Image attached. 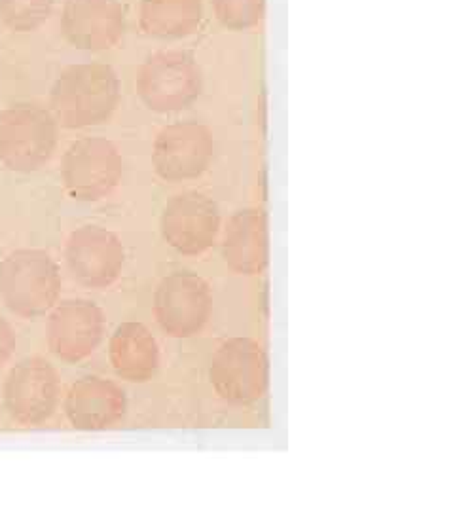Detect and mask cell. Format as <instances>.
Listing matches in <instances>:
<instances>
[{
    "mask_svg": "<svg viewBox=\"0 0 455 512\" xmlns=\"http://www.w3.org/2000/svg\"><path fill=\"white\" fill-rule=\"evenodd\" d=\"M205 18L203 0H141L137 19L146 37L181 40L200 31Z\"/></svg>",
    "mask_w": 455,
    "mask_h": 512,
    "instance_id": "e0dca14e",
    "label": "cell"
},
{
    "mask_svg": "<svg viewBox=\"0 0 455 512\" xmlns=\"http://www.w3.org/2000/svg\"><path fill=\"white\" fill-rule=\"evenodd\" d=\"M55 0H0V23L12 33L38 31L54 12Z\"/></svg>",
    "mask_w": 455,
    "mask_h": 512,
    "instance_id": "ac0fdd59",
    "label": "cell"
},
{
    "mask_svg": "<svg viewBox=\"0 0 455 512\" xmlns=\"http://www.w3.org/2000/svg\"><path fill=\"white\" fill-rule=\"evenodd\" d=\"M215 156V139L207 126L181 120L165 126L154 141L152 164L169 183H186L201 177Z\"/></svg>",
    "mask_w": 455,
    "mask_h": 512,
    "instance_id": "52a82bcc",
    "label": "cell"
},
{
    "mask_svg": "<svg viewBox=\"0 0 455 512\" xmlns=\"http://www.w3.org/2000/svg\"><path fill=\"white\" fill-rule=\"evenodd\" d=\"M203 92V73L194 55L162 50L148 55L137 73V95L146 109L173 114L192 107Z\"/></svg>",
    "mask_w": 455,
    "mask_h": 512,
    "instance_id": "277c9868",
    "label": "cell"
},
{
    "mask_svg": "<svg viewBox=\"0 0 455 512\" xmlns=\"http://www.w3.org/2000/svg\"><path fill=\"white\" fill-rule=\"evenodd\" d=\"M57 148V120L37 103H16L0 112V164L16 173L42 169Z\"/></svg>",
    "mask_w": 455,
    "mask_h": 512,
    "instance_id": "3957f363",
    "label": "cell"
},
{
    "mask_svg": "<svg viewBox=\"0 0 455 512\" xmlns=\"http://www.w3.org/2000/svg\"><path fill=\"white\" fill-rule=\"evenodd\" d=\"M128 410L126 393L120 385L84 376L76 380L65 397V414L78 431H105L124 420Z\"/></svg>",
    "mask_w": 455,
    "mask_h": 512,
    "instance_id": "5bb4252c",
    "label": "cell"
},
{
    "mask_svg": "<svg viewBox=\"0 0 455 512\" xmlns=\"http://www.w3.org/2000/svg\"><path fill=\"white\" fill-rule=\"evenodd\" d=\"M126 29V10L120 0H67L63 6L61 33L76 50H112Z\"/></svg>",
    "mask_w": 455,
    "mask_h": 512,
    "instance_id": "7c38bea8",
    "label": "cell"
},
{
    "mask_svg": "<svg viewBox=\"0 0 455 512\" xmlns=\"http://www.w3.org/2000/svg\"><path fill=\"white\" fill-rule=\"evenodd\" d=\"M209 378L226 403H256L268 389V355L249 338H232L213 355Z\"/></svg>",
    "mask_w": 455,
    "mask_h": 512,
    "instance_id": "8992f818",
    "label": "cell"
},
{
    "mask_svg": "<svg viewBox=\"0 0 455 512\" xmlns=\"http://www.w3.org/2000/svg\"><path fill=\"white\" fill-rule=\"evenodd\" d=\"M160 228L167 245L177 253L201 255L219 236V207L201 192H182L165 203Z\"/></svg>",
    "mask_w": 455,
    "mask_h": 512,
    "instance_id": "8fae6325",
    "label": "cell"
},
{
    "mask_svg": "<svg viewBox=\"0 0 455 512\" xmlns=\"http://www.w3.org/2000/svg\"><path fill=\"white\" fill-rule=\"evenodd\" d=\"M120 103V78L107 63H76L55 78L50 109L57 124L86 129L109 122Z\"/></svg>",
    "mask_w": 455,
    "mask_h": 512,
    "instance_id": "6da1fadb",
    "label": "cell"
},
{
    "mask_svg": "<svg viewBox=\"0 0 455 512\" xmlns=\"http://www.w3.org/2000/svg\"><path fill=\"white\" fill-rule=\"evenodd\" d=\"M16 349V332L12 325L0 315V368L6 365Z\"/></svg>",
    "mask_w": 455,
    "mask_h": 512,
    "instance_id": "ffe728a7",
    "label": "cell"
},
{
    "mask_svg": "<svg viewBox=\"0 0 455 512\" xmlns=\"http://www.w3.org/2000/svg\"><path fill=\"white\" fill-rule=\"evenodd\" d=\"M2 403L21 425H40L52 418L59 403V376L46 359L31 357L10 370L2 385Z\"/></svg>",
    "mask_w": 455,
    "mask_h": 512,
    "instance_id": "9c48e42d",
    "label": "cell"
},
{
    "mask_svg": "<svg viewBox=\"0 0 455 512\" xmlns=\"http://www.w3.org/2000/svg\"><path fill=\"white\" fill-rule=\"evenodd\" d=\"M213 310L209 285L200 275L175 272L167 275L154 294V315L171 338H192L200 334Z\"/></svg>",
    "mask_w": 455,
    "mask_h": 512,
    "instance_id": "ba28073f",
    "label": "cell"
},
{
    "mask_svg": "<svg viewBox=\"0 0 455 512\" xmlns=\"http://www.w3.org/2000/svg\"><path fill=\"white\" fill-rule=\"evenodd\" d=\"M224 262L241 275L262 274L270 262L268 217L262 209H241L224 230Z\"/></svg>",
    "mask_w": 455,
    "mask_h": 512,
    "instance_id": "9a60e30c",
    "label": "cell"
},
{
    "mask_svg": "<svg viewBox=\"0 0 455 512\" xmlns=\"http://www.w3.org/2000/svg\"><path fill=\"white\" fill-rule=\"evenodd\" d=\"M110 365L131 384H145L160 365V349L152 332L141 323H124L109 342Z\"/></svg>",
    "mask_w": 455,
    "mask_h": 512,
    "instance_id": "2e32d148",
    "label": "cell"
},
{
    "mask_svg": "<svg viewBox=\"0 0 455 512\" xmlns=\"http://www.w3.org/2000/svg\"><path fill=\"white\" fill-rule=\"evenodd\" d=\"M61 294V275L54 258L37 249H19L0 264V300L21 319L52 310Z\"/></svg>",
    "mask_w": 455,
    "mask_h": 512,
    "instance_id": "7a4b0ae2",
    "label": "cell"
},
{
    "mask_svg": "<svg viewBox=\"0 0 455 512\" xmlns=\"http://www.w3.org/2000/svg\"><path fill=\"white\" fill-rule=\"evenodd\" d=\"M65 262L82 287L107 289L122 274L126 251L114 232L88 224L76 228L67 239Z\"/></svg>",
    "mask_w": 455,
    "mask_h": 512,
    "instance_id": "30bf717a",
    "label": "cell"
},
{
    "mask_svg": "<svg viewBox=\"0 0 455 512\" xmlns=\"http://www.w3.org/2000/svg\"><path fill=\"white\" fill-rule=\"evenodd\" d=\"M213 14L228 31H251L266 16V0H211Z\"/></svg>",
    "mask_w": 455,
    "mask_h": 512,
    "instance_id": "d6986e66",
    "label": "cell"
},
{
    "mask_svg": "<svg viewBox=\"0 0 455 512\" xmlns=\"http://www.w3.org/2000/svg\"><path fill=\"white\" fill-rule=\"evenodd\" d=\"M105 315L97 304L82 298L61 302L48 319V348L63 363H80L99 348Z\"/></svg>",
    "mask_w": 455,
    "mask_h": 512,
    "instance_id": "4fadbf2b",
    "label": "cell"
},
{
    "mask_svg": "<svg viewBox=\"0 0 455 512\" xmlns=\"http://www.w3.org/2000/svg\"><path fill=\"white\" fill-rule=\"evenodd\" d=\"M124 160L109 139L82 137L65 150L61 160V181L76 202H101L109 198L122 181Z\"/></svg>",
    "mask_w": 455,
    "mask_h": 512,
    "instance_id": "5b68a950",
    "label": "cell"
}]
</instances>
